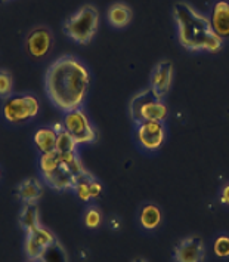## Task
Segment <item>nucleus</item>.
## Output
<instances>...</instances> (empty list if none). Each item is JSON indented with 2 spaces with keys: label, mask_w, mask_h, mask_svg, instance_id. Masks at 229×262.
Returning <instances> with one entry per match:
<instances>
[{
  "label": "nucleus",
  "mask_w": 229,
  "mask_h": 262,
  "mask_svg": "<svg viewBox=\"0 0 229 262\" xmlns=\"http://www.w3.org/2000/svg\"><path fill=\"white\" fill-rule=\"evenodd\" d=\"M90 86V73L76 56L64 55L54 61L44 76L46 94L64 113L81 108Z\"/></svg>",
  "instance_id": "nucleus-1"
},
{
  "label": "nucleus",
  "mask_w": 229,
  "mask_h": 262,
  "mask_svg": "<svg viewBox=\"0 0 229 262\" xmlns=\"http://www.w3.org/2000/svg\"><path fill=\"white\" fill-rule=\"evenodd\" d=\"M173 16L177 24L179 43L192 52H217L220 51L223 39L215 31L210 19L198 14L191 5L177 2L173 6Z\"/></svg>",
  "instance_id": "nucleus-2"
},
{
  "label": "nucleus",
  "mask_w": 229,
  "mask_h": 262,
  "mask_svg": "<svg viewBox=\"0 0 229 262\" xmlns=\"http://www.w3.org/2000/svg\"><path fill=\"white\" fill-rule=\"evenodd\" d=\"M99 27V14L94 5H83L79 11L70 15L62 24V30L68 37L79 45H89L94 40Z\"/></svg>",
  "instance_id": "nucleus-3"
},
{
  "label": "nucleus",
  "mask_w": 229,
  "mask_h": 262,
  "mask_svg": "<svg viewBox=\"0 0 229 262\" xmlns=\"http://www.w3.org/2000/svg\"><path fill=\"white\" fill-rule=\"evenodd\" d=\"M130 117L133 123L142 122H164L167 117V108L163 99L157 97L152 89H144L138 92L130 101Z\"/></svg>",
  "instance_id": "nucleus-4"
},
{
  "label": "nucleus",
  "mask_w": 229,
  "mask_h": 262,
  "mask_svg": "<svg viewBox=\"0 0 229 262\" xmlns=\"http://www.w3.org/2000/svg\"><path fill=\"white\" fill-rule=\"evenodd\" d=\"M40 110V104L34 95L18 94L11 95L3 102V116L9 123H24L34 119Z\"/></svg>",
  "instance_id": "nucleus-5"
},
{
  "label": "nucleus",
  "mask_w": 229,
  "mask_h": 262,
  "mask_svg": "<svg viewBox=\"0 0 229 262\" xmlns=\"http://www.w3.org/2000/svg\"><path fill=\"white\" fill-rule=\"evenodd\" d=\"M64 129L74 138L77 145L90 144L96 139V130L90 123L89 117L86 116V113L81 108L65 113Z\"/></svg>",
  "instance_id": "nucleus-6"
},
{
  "label": "nucleus",
  "mask_w": 229,
  "mask_h": 262,
  "mask_svg": "<svg viewBox=\"0 0 229 262\" xmlns=\"http://www.w3.org/2000/svg\"><path fill=\"white\" fill-rule=\"evenodd\" d=\"M136 142L145 151H157L166 141L164 122H142L136 124Z\"/></svg>",
  "instance_id": "nucleus-7"
},
{
  "label": "nucleus",
  "mask_w": 229,
  "mask_h": 262,
  "mask_svg": "<svg viewBox=\"0 0 229 262\" xmlns=\"http://www.w3.org/2000/svg\"><path fill=\"white\" fill-rule=\"evenodd\" d=\"M54 45V34L46 26H37L31 28L27 34L26 49L33 59H41L49 54Z\"/></svg>",
  "instance_id": "nucleus-8"
},
{
  "label": "nucleus",
  "mask_w": 229,
  "mask_h": 262,
  "mask_svg": "<svg viewBox=\"0 0 229 262\" xmlns=\"http://www.w3.org/2000/svg\"><path fill=\"white\" fill-rule=\"evenodd\" d=\"M205 256L204 243L200 237L189 235L182 238L175 248V262H202Z\"/></svg>",
  "instance_id": "nucleus-9"
},
{
  "label": "nucleus",
  "mask_w": 229,
  "mask_h": 262,
  "mask_svg": "<svg viewBox=\"0 0 229 262\" xmlns=\"http://www.w3.org/2000/svg\"><path fill=\"white\" fill-rule=\"evenodd\" d=\"M172 79H173V64L170 61H162L154 67L151 73L149 88L160 99H164V97L170 91Z\"/></svg>",
  "instance_id": "nucleus-10"
},
{
  "label": "nucleus",
  "mask_w": 229,
  "mask_h": 262,
  "mask_svg": "<svg viewBox=\"0 0 229 262\" xmlns=\"http://www.w3.org/2000/svg\"><path fill=\"white\" fill-rule=\"evenodd\" d=\"M55 235L48 231L46 228L39 227L33 231L27 233V240H26V253L30 259H40L44 249L51 246L54 243Z\"/></svg>",
  "instance_id": "nucleus-11"
},
{
  "label": "nucleus",
  "mask_w": 229,
  "mask_h": 262,
  "mask_svg": "<svg viewBox=\"0 0 229 262\" xmlns=\"http://www.w3.org/2000/svg\"><path fill=\"white\" fill-rule=\"evenodd\" d=\"M210 23L222 39L229 37V2L226 0L216 2Z\"/></svg>",
  "instance_id": "nucleus-12"
},
{
  "label": "nucleus",
  "mask_w": 229,
  "mask_h": 262,
  "mask_svg": "<svg viewBox=\"0 0 229 262\" xmlns=\"http://www.w3.org/2000/svg\"><path fill=\"white\" fill-rule=\"evenodd\" d=\"M133 18V11L129 5L117 2L114 5H111V8L108 9V21L112 27L124 28L130 24Z\"/></svg>",
  "instance_id": "nucleus-13"
},
{
  "label": "nucleus",
  "mask_w": 229,
  "mask_h": 262,
  "mask_svg": "<svg viewBox=\"0 0 229 262\" xmlns=\"http://www.w3.org/2000/svg\"><path fill=\"white\" fill-rule=\"evenodd\" d=\"M18 197L24 202V203H37V200L41 197V185L40 182L34 178H27V180L21 181L18 188Z\"/></svg>",
  "instance_id": "nucleus-14"
},
{
  "label": "nucleus",
  "mask_w": 229,
  "mask_h": 262,
  "mask_svg": "<svg viewBox=\"0 0 229 262\" xmlns=\"http://www.w3.org/2000/svg\"><path fill=\"white\" fill-rule=\"evenodd\" d=\"M58 132L54 127H40L34 135V144L41 154L52 152L56 150Z\"/></svg>",
  "instance_id": "nucleus-15"
},
{
  "label": "nucleus",
  "mask_w": 229,
  "mask_h": 262,
  "mask_svg": "<svg viewBox=\"0 0 229 262\" xmlns=\"http://www.w3.org/2000/svg\"><path fill=\"white\" fill-rule=\"evenodd\" d=\"M139 224L145 230H155L162 224V210L160 207L147 203L144 205L139 212Z\"/></svg>",
  "instance_id": "nucleus-16"
},
{
  "label": "nucleus",
  "mask_w": 229,
  "mask_h": 262,
  "mask_svg": "<svg viewBox=\"0 0 229 262\" xmlns=\"http://www.w3.org/2000/svg\"><path fill=\"white\" fill-rule=\"evenodd\" d=\"M39 206L37 203H26L21 209L19 213V224L26 230V233H30L36 228L40 227V220H39Z\"/></svg>",
  "instance_id": "nucleus-17"
},
{
  "label": "nucleus",
  "mask_w": 229,
  "mask_h": 262,
  "mask_svg": "<svg viewBox=\"0 0 229 262\" xmlns=\"http://www.w3.org/2000/svg\"><path fill=\"white\" fill-rule=\"evenodd\" d=\"M41 262H68V256L65 249L62 248V245L55 240L51 246L44 249L43 255L40 258Z\"/></svg>",
  "instance_id": "nucleus-18"
},
{
  "label": "nucleus",
  "mask_w": 229,
  "mask_h": 262,
  "mask_svg": "<svg viewBox=\"0 0 229 262\" xmlns=\"http://www.w3.org/2000/svg\"><path fill=\"white\" fill-rule=\"evenodd\" d=\"M76 148H77V142L74 141V138L68 134L65 129L62 132H58L55 151L59 152V154H65V152H76Z\"/></svg>",
  "instance_id": "nucleus-19"
},
{
  "label": "nucleus",
  "mask_w": 229,
  "mask_h": 262,
  "mask_svg": "<svg viewBox=\"0 0 229 262\" xmlns=\"http://www.w3.org/2000/svg\"><path fill=\"white\" fill-rule=\"evenodd\" d=\"M61 163V157H59V152L52 151L46 152V154H41L40 157V170L41 175H48V173H52L54 170L58 169V166Z\"/></svg>",
  "instance_id": "nucleus-20"
},
{
  "label": "nucleus",
  "mask_w": 229,
  "mask_h": 262,
  "mask_svg": "<svg viewBox=\"0 0 229 262\" xmlns=\"http://www.w3.org/2000/svg\"><path fill=\"white\" fill-rule=\"evenodd\" d=\"M102 222V212L101 209L95 205H90V206L86 209V213H84V225L90 230H95L101 225Z\"/></svg>",
  "instance_id": "nucleus-21"
},
{
  "label": "nucleus",
  "mask_w": 229,
  "mask_h": 262,
  "mask_svg": "<svg viewBox=\"0 0 229 262\" xmlns=\"http://www.w3.org/2000/svg\"><path fill=\"white\" fill-rule=\"evenodd\" d=\"M14 89V79L8 70H0V98L6 99L12 95Z\"/></svg>",
  "instance_id": "nucleus-22"
},
{
  "label": "nucleus",
  "mask_w": 229,
  "mask_h": 262,
  "mask_svg": "<svg viewBox=\"0 0 229 262\" xmlns=\"http://www.w3.org/2000/svg\"><path fill=\"white\" fill-rule=\"evenodd\" d=\"M215 253L219 258L229 256V235H219L215 242Z\"/></svg>",
  "instance_id": "nucleus-23"
},
{
  "label": "nucleus",
  "mask_w": 229,
  "mask_h": 262,
  "mask_svg": "<svg viewBox=\"0 0 229 262\" xmlns=\"http://www.w3.org/2000/svg\"><path fill=\"white\" fill-rule=\"evenodd\" d=\"M89 190H90V195L92 197H98L101 194V191H102V185L94 178V180L90 181V184H89Z\"/></svg>",
  "instance_id": "nucleus-24"
},
{
  "label": "nucleus",
  "mask_w": 229,
  "mask_h": 262,
  "mask_svg": "<svg viewBox=\"0 0 229 262\" xmlns=\"http://www.w3.org/2000/svg\"><path fill=\"white\" fill-rule=\"evenodd\" d=\"M220 202H222L223 205H229V184L223 187V190H222V193H220Z\"/></svg>",
  "instance_id": "nucleus-25"
},
{
  "label": "nucleus",
  "mask_w": 229,
  "mask_h": 262,
  "mask_svg": "<svg viewBox=\"0 0 229 262\" xmlns=\"http://www.w3.org/2000/svg\"><path fill=\"white\" fill-rule=\"evenodd\" d=\"M132 262H148L145 258H136V259H133Z\"/></svg>",
  "instance_id": "nucleus-26"
},
{
  "label": "nucleus",
  "mask_w": 229,
  "mask_h": 262,
  "mask_svg": "<svg viewBox=\"0 0 229 262\" xmlns=\"http://www.w3.org/2000/svg\"><path fill=\"white\" fill-rule=\"evenodd\" d=\"M5 2H8V0H0V3H5Z\"/></svg>",
  "instance_id": "nucleus-27"
},
{
  "label": "nucleus",
  "mask_w": 229,
  "mask_h": 262,
  "mask_svg": "<svg viewBox=\"0 0 229 262\" xmlns=\"http://www.w3.org/2000/svg\"><path fill=\"white\" fill-rule=\"evenodd\" d=\"M0 175H2V172H0Z\"/></svg>",
  "instance_id": "nucleus-28"
}]
</instances>
